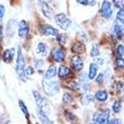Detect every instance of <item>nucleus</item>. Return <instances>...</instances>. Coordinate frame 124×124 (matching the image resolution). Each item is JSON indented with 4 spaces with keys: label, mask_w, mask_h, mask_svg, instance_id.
I'll return each instance as SVG.
<instances>
[{
    "label": "nucleus",
    "mask_w": 124,
    "mask_h": 124,
    "mask_svg": "<svg viewBox=\"0 0 124 124\" xmlns=\"http://www.w3.org/2000/svg\"><path fill=\"white\" fill-rule=\"evenodd\" d=\"M115 53H116V55L120 56V58H122V56L124 55V46L123 45H117V47H116V51H115Z\"/></svg>",
    "instance_id": "32"
},
{
    "label": "nucleus",
    "mask_w": 124,
    "mask_h": 124,
    "mask_svg": "<svg viewBox=\"0 0 124 124\" xmlns=\"http://www.w3.org/2000/svg\"><path fill=\"white\" fill-rule=\"evenodd\" d=\"M58 75H59L60 78L64 79L71 75V70H70L68 67H65V65H61V67L58 69Z\"/></svg>",
    "instance_id": "19"
},
{
    "label": "nucleus",
    "mask_w": 124,
    "mask_h": 124,
    "mask_svg": "<svg viewBox=\"0 0 124 124\" xmlns=\"http://www.w3.org/2000/svg\"><path fill=\"white\" fill-rule=\"evenodd\" d=\"M112 33H113L114 36H116V39H121L122 36L124 35V28L121 27L120 24L115 23L114 25H113V28H112Z\"/></svg>",
    "instance_id": "17"
},
{
    "label": "nucleus",
    "mask_w": 124,
    "mask_h": 124,
    "mask_svg": "<svg viewBox=\"0 0 124 124\" xmlns=\"http://www.w3.org/2000/svg\"><path fill=\"white\" fill-rule=\"evenodd\" d=\"M34 65H35L36 69H41L44 65V61L41 59H35L34 60Z\"/></svg>",
    "instance_id": "34"
},
{
    "label": "nucleus",
    "mask_w": 124,
    "mask_h": 124,
    "mask_svg": "<svg viewBox=\"0 0 124 124\" xmlns=\"http://www.w3.org/2000/svg\"><path fill=\"white\" fill-rule=\"evenodd\" d=\"M86 51V46L82 42H75L71 46V52L76 53V54H80Z\"/></svg>",
    "instance_id": "13"
},
{
    "label": "nucleus",
    "mask_w": 124,
    "mask_h": 124,
    "mask_svg": "<svg viewBox=\"0 0 124 124\" xmlns=\"http://www.w3.org/2000/svg\"><path fill=\"white\" fill-rule=\"evenodd\" d=\"M31 1H33V0H31Z\"/></svg>",
    "instance_id": "48"
},
{
    "label": "nucleus",
    "mask_w": 124,
    "mask_h": 124,
    "mask_svg": "<svg viewBox=\"0 0 124 124\" xmlns=\"http://www.w3.org/2000/svg\"><path fill=\"white\" fill-rule=\"evenodd\" d=\"M90 124H97V123H95V122H94V123H90Z\"/></svg>",
    "instance_id": "46"
},
{
    "label": "nucleus",
    "mask_w": 124,
    "mask_h": 124,
    "mask_svg": "<svg viewBox=\"0 0 124 124\" xmlns=\"http://www.w3.org/2000/svg\"><path fill=\"white\" fill-rule=\"evenodd\" d=\"M116 22L122 25H124V9L118 10L117 15H116Z\"/></svg>",
    "instance_id": "25"
},
{
    "label": "nucleus",
    "mask_w": 124,
    "mask_h": 124,
    "mask_svg": "<svg viewBox=\"0 0 124 124\" xmlns=\"http://www.w3.org/2000/svg\"><path fill=\"white\" fill-rule=\"evenodd\" d=\"M112 109H113L115 113H118V112L121 111V101H115L114 103H113Z\"/></svg>",
    "instance_id": "29"
},
{
    "label": "nucleus",
    "mask_w": 124,
    "mask_h": 124,
    "mask_svg": "<svg viewBox=\"0 0 124 124\" xmlns=\"http://www.w3.org/2000/svg\"><path fill=\"white\" fill-rule=\"evenodd\" d=\"M79 78V84H80V87L82 88L84 92H87L89 89V85H88V76L86 73H81V75L78 77Z\"/></svg>",
    "instance_id": "14"
},
{
    "label": "nucleus",
    "mask_w": 124,
    "mask_h": 124,
    "mask_svg": "<svg viewBox=\"0 0 124 124\" xmlns=\"http://www.w3.org/2000/svg\"><path fill=\"white\" fill-rule=\"evenodd\" d=\"M25 59H24V54L23 51H22V47L18 46V50H17V59H16V72L17 75L20 76L25 70Z\"/></svg>",
    "instance_id": "4"
},
{
    "label": "nucleus",
    "mask_w": 124,
    "mask_h": 124,
    "mask_svg": "<svg viewBox=\"0 0 124 124\" xmlns=\"http://www.w3.org/2000/svg\"><path fill=\"white\" fill-rule=\"evenodd\" d=\"M109 118V109H103L101 112H98V117L96 123L97 124H107Z\"/></svg>",
    "instance_id": "12"
},
{
    "label": "nucleus",
    "mask_w": 124,
    "mask_h": 124,
    "mask_svg": "<svg viewBox=\"0 0 124 124\" xmlns=\"http://www.w3.org/2000/svg\"><path fill=\"white\" fill-rule=\"evenodd\" d=\"M5 124H11V122H10V121H7V122H6V123H5Z\"/></svg>",
    "instance_id": "43"
},
{
    "label": "nucleus",
    "mask_w": 124,
    "mask_h": 124,
    "mask_svg": "<svg viewBox=\"0 0 124 124\" xmlns=\"http://www.w3.org/2000/svg\"><path fill=\"white\" fill-rule=\"evenodd\" d=\"M39 32L43 35H47V36H58L59 35V31L56 30L55 27L51 26L49 24H42L39 26Z\"/></svg>",
    "instance_id": "5"
},
{
    "label": "nucleus",
    "mask_w": 124,
    "mask_h": 124,
    "mask_svg": "<svg viewBox=\"0 0 124 124\" xmlns=\"http://www.w3.org/2000/svg\"><path fill=\"white\" fill-rule=\"evenodd\" d=\"M115 67L118 69H124V59L123 58H118L115 61Z\"/></svg>",
    "instance_id": "33"
},
{
    "label": "nucleus",
    "mask_w": 124,
    "mask_h": 124,
    "mask_svg": "<svg viewBox=\"0 0 124 124\" xmlns=\"http://www.w3.org/2000/svg\"><path fill=\"white\" fill-rule=\"evenodd\" d=\"M113 3L114 6L118 9H124V0H113Z\"/></svg>",
    "instance_id": "31"
},
{
    "label": "nucleus",
    "mask_w": 124,
    "mask_h": 124,
    "mask_svg": "<svg viewBox=\"0 0 124 124\" xmlns=\"http://www.w3.org/2000/svg\"><path fill=\"white\" fill-rule=\"evenodd\" d=\"M5 13H6V7H5V5H0V23L2 22Z\"/></svg>",
    "instance_id": "35"
},
{
    "label": "nucleus",
    "mask_w": 124,
    "mask_h": 124,
    "mask_svg": "<svg viewBox=\"0 0 124 124\" xmlns=\"http://www.w3.org/2000/svg\"><path fill=\"white\" fill-rule=\"evenodd\" d=\"M0 124H1V117H0Z\"/></svg>",
    "instance_id": "45"
},
{
    "label": "nucleus",
    "mask_w": 124,
    "mask_h": 124,
    "mask_svg": "<svg viewBox=\"0 0 124 124\" xmlns=\"http://www.w3.org/2000/svg\"><path fill=\"white\" fill-rule=\"evenodd\" d=\"M39 9H41L42 14L46 18H49V19L53 18V10H52V8L47 5V2H44L43 0H41L39 2Z\"/></svg>",
    "instance_id": "9"
},
{
    "label": "nucleus",
    "mask_w": 124,
    "mask_h": 124,
    "mask_svg": "<svg viewBox=\"0 0 124 124\" xmlns=\"http://www.w3.org/2000/svg\"><path fill=\"white\" fill-rule=\"evenodd\" d=\"M95 98L97 99L98 101H107L108 98V93L104 89H101V90H97L95 93Z\"/></svg>",
    "instance_id": "20"
},
{
    "label": "nucleus",
    "mask_w": 124,
    "mask_h": 124,
    "mask_svg": "<svg viewBox=\"0 0 124 124\" xmlns=\"http://www.w3.org/2000/svg\"><path fill=\"white\" fill-rule=\"evenodd\" d=\"M56 73H58V69H56L55 65H50V68L45 72V79L51 80V79H53L55 77Z\"/></svg>",
    "instance_id": "21"
},
{
    "label": "nucleus",
    "mask_w": 124,
    "mask_h": 124,
    "mask_svg": "<svg viewBox=\"0 0 124 124\" xmlns=\"http://www.w3.org/2000/svg\"><path fill=\"white\" fill-rule=\"evenodd\" d=\"M65 87L67 88H70L72 90H78V85H77V82L71 80V81H69L68 84H65Z\"/></svg>",
    "instance_id": "30"
},
{
    "label": "nucleus",
    "mask_w": 124,
    "mask_h": 124,
    "mask_svg": "<svg viewBox=\"0 0 124 124\" xmlns=\"http://www.w3.org/2000/svg\"><path fill=\"white\" fill-rule=\"evenodd\" d=\"M92 101H93V97L90 96V95H88V94H86L85 96L81 98V103H82V105H85V106L89 105Z\"/></svg>",
    "instance_id": "26"
},
{
    "label": "nucleus",
    "mask_w": 124,
    "mask_h": 124,
    "mask_svg": "<svg viewBox=\"0 0 124 124\" xmlns=\"http://www.w3.org/2000/svg\"><path fill=\"white\" fill-rule=\"evenodd\" d=\"M70 65L75 71H81L84 68V60L80 58V55H73L70 59Z\"/></svg>",
    "instance_id": "7"
},
{
    "label": "nucleus",
    "mask_w": 124,
    "mask_h": 124,
    "mask_svg": "<svg viewBox=\"0 0 124 124\" xmlns=\"http://www.w3.org/2000/svg\"><path fill=\"white\" fill-rule=\"evenodd\" d=\"M99 53H101V51H99V49H98V46L96 45V44H94L93 47H92V51H90V55H92L93 58H95V56L99 55Z\"/></svg>",
    "instance_id": "28"
},
{
    "label": "nucleus",
    "mask_w": 124,
    "mask_h": 124,
    "mask_svg": "<svg viewBox=\"0 0 124 124\" xmlns=\"http://www.w3.org/2000/svg\"><path fill=\"white\" fill-rule=\"evenodd\" d=\"M1 36H2V27L0 26V39H1Z\"/></svg>",
    "instance_id": "42"
},
{
    "label": "nucleus",
    "mask_w": 124,
    "mask_h": 124,
    "mask_svg": "<svg viewBox=\"0 0 124 124\" xmlns=\"http://www.w3.org/2000/svg\"><path fill=\"white\" fill-rule=\"evenodd\" d=\"M56 37H58V42H59L60 44H64L65 43V39H67V37H65L64 34H59Z\"/></svg>",
    "instance_id": "36"
},
{
    "label": "nucleus",
    "mask_w": 124,
    "mask_h": 124,
    "mask_svg": "<svg viewBox=\"0 0 124 124\" xmlns=\"http://www.w3.org/2000/svg\"><path fill=\"white\" fill-rule=\"evenodd\" d=\"M54 19H55L56 24L59 25L60 28H62L63 31H67L69 27L71 26V20L68 18V16L63 13H60V14H56L54 16Z\"/></svg>",
    "instance_id": "3"
},
{
    "label": "nucleus",
    "mask_w": 124,
    "mask_h": 124,
    "mask_svg": "<svg viewBox=\"0 0 124 124\" xmlns=\"http://www.w3.org/2000/svg\"><path fill=\"white\" fill-rule=\"evenodd\" d=\"M14 55H15V49L5 50V51H3V54H2L3 61L6 62V63H10L14 59Z\"/></svg>",
    "instance_id": "15"
},
{
    "label": "nucleus",
    "mask_w": 124,
    "mask_h": 124,
    "mask_svg": "<svg viewBox=\"0 0 124 124\" xmlns=\"http://www.w3.org/2000/svg\"><path fill=\"white\" fill-rule=\"evenodd\" d=\"M77 2L81 6H88L89 5V0H77Z\"/></svg>",
    "instance_id": "40"
},
{
    "label": "nucleus",
    "mask_w": 124,
    "mask_h": 124,
    "mask_svg": "<svg viewBox=\"0 0 124 124\" xmlns=\"http://www.w3.org/2000/svg\"><path fill=\"white\" fill-rule=\"evenodd\" d=\"M64 116L69 122H76L77 121V116H76L73 113H71V112H69V111L64 112Z\"/></svg>",
    "instance_id": "23"
},
{
    "label": "nucleus",
    "mask_w": 124,
    "mask_h": 124,
    "mask_svg": "<svg viewBox=\"0 0 124 124\" xmlns=\"http://www.w3.org/2000/svg\"><path fill=\"white\" fill-rule=\"evenodd\" d=\"M101 14L105 19H109V18H111L112 14H113V7H112V3L109 2L108 0H104V1H103Z\"/></svg>",
    "instance_id": "6"
},
{
    "label": "nucleus",
    "mask_w": 124,
    "mask_h": 124,
    "mask_svg": "<svg viewBox=\"0 0 124 124\" xmlns=\"http://www.w3.org/2000/svg\"><path fill=\"white\" fill-rule=\"evenodd\" d=\"M16 27H17V22L15 19H9L7 23L6 26V35L7 37H13L15 32H16Z\"/></svg>",
    "instance_id": "11"
},
{
    "label": "nucleus",
    "mask_w": 124,
    "mask_h": 124,
    "mask_svg": "<svg viewBox=\"0 0 124 124\" xmlns=\"http://www.w3.org/2000/svg\"><path fill=\"white\" fill-rule=\"evenodd\" d=\"M44 2H49V1H51V0H43Z\"/></svg>",
    "instance_id": "44"
},
{
    "label": "nucleus",
    "mask_w": 124,
    "mask_h": 124,
    "mask_svg": "<svg viewBox=\"0 0 124 124\" xmlns=\"http://www.w3.org/2000/svg\"><path fill=\"white\" fill-rule=\"evenodd\" d=\"M51 56H52V59L54 61L62 62L65 58V52L61 47H53L52 51H51Z\"/></svg>",
    "instance_id": "8"
},
{
    "label": "nucleus",
    "mask_w": 124,
    "mask_h": 124,
    "mask_svg": "<svg viewBox=\"0 0 124 124\" xmlns=\"http://www.w3.org/2000/svg\"><path fill=\"white\" fill-rule=\"evenodd\" d=\"M103 59H101V58H96V59H95V63H96V64H101V63H103Z\"/></svg>",
    "instance_id": "41"
},
{
    "label": "nucleus",
    "mask_w": 124,
    "mask_h": 124,
    "mask_svg": "<svg viewBox=\"0 0 124 124\" xmlns=\"http://www.w3.org/2000/svg\"><path fill=\"white\" fill-rule=\"evenodd\" d=\"M123 99H124V96H123Z\"/></svg>",
    "instance_id": "47"
},
{
    "label": "nucleus",
    "mask_w": 124,
    "mask_h": 124,
    "mask_svg": "<svg viewBox=\"0 0 124 124\" xmlns=\"http://www.w3.org/2000/svg\"><path fill=\"white\" fill-rule=\"evenodd\" d=\"M96 81H97V84H103V81H104V75L99 73L98 77H96Z\"/></svg>",
    "instance_id": "38"
},
{
    "label": "nucleus",
    "mask_w": 124,
    "mask_h": 124,
    "mask_svg": "<svg viewBox=\"0 0 124 124\" xmlns=\"http://www.w3.org/2000/svg\"><path fill=\"white\" fill-rule=\"evenodd\" d=\"M42 88L47 96H54L59 92V82L56 80H49V79H43L42 80Z\"/></svg>",
    "instance_id": "1"
},
{
    "label": "nucleus",
    "mask_w": 124,
    "mask_h": 124,
    "mask_svg": "<svg viewBox=\"0 0 124 124\" xmlns=\"http://www.w3.org/2000/svg\"><path fill=\"white\" fill-rule=\"evenodd\" d=\"M47 50H49V46L45 42H39L37 45H36V52L41 54V55H45L47 53Z\"/></svg>",
    "instance_id": "18"
},
{
    "label": "nucleus",
    "mask_w": 124,
    "mask_h": 124,
    "mask_svg": "<svg viewBox=\"0 0 124 124\" xmlns=\"http://www.w3.org/2000/svg\"><path fill=\"white\" fill-rule=\"evenodd\" d=\"M30 33V25L26 20H20L18 24V36L25 37Z\"/></svg>",
    "instance_id": "10"
},
{
    "label": "nucleus",
    "mask_w": 124,
    "mask_h": 124,
    "mask_svg": "<svg viewBox=\"0 0 124 124\" xmlns=\"http://www.w3.org/2000/svg\"><path fill=\"white\" fill-rule=\"evenodd\" d=\"M18 104H19V107H20V109L23 111L24 115H25L26 117H28V116H30V113H28V109H27L26 105L24 104V101H18Z\"/></svg>",
    "instance_id": "27"
},
{
    "label": "nucleus",
    "mask_w": 124,
    "mask_h": 124,
    "mask_svg": "<svg viewBox=\"0 0 124 124\" xmlns=\"http://www.w3.org/2000/svg\"><path fill=\"white\" fill-rule=\"evenodd\" d=\"M37 116H39V121H41V123H42V124H54L49 118V116H47L46 114H44V113H42V112L37 111Z\"/></svg>",
    "instance_id": "22"
},
{
    "label": "nucleus",
    "mask_w": 124,
    "mask_h": 124,
    "mask_svg": "<svg viewBox=\"0 0 124 124\" xmlns=\"http://www.w3.org/2000/svg\"><path fill=\"white\" fill-rule=\"evenodd\" d=\"M107 124H122V122H121V120H120V118H114V120L108 121Z\"/></svg>",
    "instance_id": "39"
},
{
    "label": "nucleus",
    "mask_w": 124,
    "mask_h": 124,
    "mask_svg": "<svg viewBox=\"0 0 124 124\" xmlns=\"http://www.w3.org/2000/svg\"><path fill=\"white\" fill-rule=\"evenodd\" d=\"M98 73V64H96L95 62H92L89 64V70H88V79H95Z\"/></svg>",
    "instance_id": "16"
},
{
    "label": "nucleus",
    "mask_w": 124,
    "mask_h": 124,
    "mask_svg": "<svg viewBox=\"0 0 124 124\" xmlns=\"http://www.w3.org/2000/svg\"><path fill=\"white\" fill-rule=\"evenodd\" d=\"M73 97H72V95L70 93H64L63 96H62V101L64 103V104H68V103H71Z\"/></svg>",
    "instance_id": "24"
},
{
    "label": "nucleus",
    "mask_w": 124,
    "mask_h": 124,
    "mask_svg": "<svg viewBox=\"0 0 124 124\" xmlns=\"http://www.w3.org/2000/svg\"><path fill=\"white\" fill-rule=\"evenodd\" d=\"M33 96H34V99H35L37 109H39V112H42V113H44V114H46L47 116H49V114H50V106H49V103L46 101V99L43 97L39 92H36V90H33Z\"/></svg>",
    "instance_id": "2"
},
{
    "label": "nucleus",
    "mask_w": 124,
    "mask_h": 124,
    "mask_svg": "<svg viewBox=\"0 0 124 124\" xmlns=\"http://www.w3.org/2000/svg\"><path fill=\"white\" fill-rule=\"evenodd\" d=\"M116 87H117V92H123L124 90V84L122 81L116 82Z\"/></svg>",
    "instance_id": "37"
}]
</instances>
